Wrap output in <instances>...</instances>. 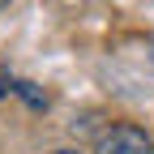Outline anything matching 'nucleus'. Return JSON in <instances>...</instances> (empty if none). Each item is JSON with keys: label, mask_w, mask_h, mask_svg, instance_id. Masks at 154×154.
I'll list each match as a JSON object with an SVG mask.
<instances>
[{"label": "nucleus", "mask_w": 154, "mask_h": 154, "mask_svg": "<svg viewBox=\"0 0 154 154\" xmlns=\"http://www.w3.org/2000/svg\"><path fill=\"white\" fill-rule=\"evenodd\" d=\"M99 154H154V141L146 137L137 124H116L107 137H103Z\"/></svg>", "instance_id": "f257e3e1"}, {"label": "nucleus", "mask_w": 154, "mask_h": 154, "mask_svg": "<svg viewBox=\"0 0 154 154\" xmlns=\"http://www.w3.org/2000/svg\"><path fill=\"white\" fill-rule=\"evenodd\" d=\"M56 154H77V150H56Z\"/></svg>", "instance_id": "f03ea898"}, {"label": "nucleus", "mask_w": 154, "mask_h": 154, "mask_svg": "<svg viewBox=\"0 0 154 154\" xmlns=\"http://www.w3.org/2000/svg\"><path fill=\"white\" fill-rule=\"evenodd\" d=\"M5 5H9V0H0V9H5Z\"/></svg>", "instance_id": "7ed1b4c3"}]
</instances>
